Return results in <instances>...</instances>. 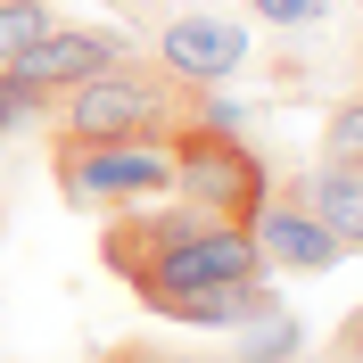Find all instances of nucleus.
Masks as SVG:
<instances>
[{"label":"nucleus","mask_w":363,"mask_h":363,"mask_svg":"<svg viewBox=\"0 0 363 363\" xmlns=\"http://www.w3.org/2000/svg\"><path fill=\"white\" fill-rule=\"evenodd\" d=\"M256 17H272V25H322L330 0H256Z\"/></svg>","instance_id":"obj_13"},{"label":"nucleus","mask_w":363,"mask_h":363,"mask_svg":"<svg viewBox=\"0 0 363 363\" xmlns=\"http://www.w3.org/2000/svg\"><path fill=\"white\" fill-rule=\"evenodd\" d=\"M248 339L231 347V363H289L297 355V322L289 314H256V322H240Z\"/></svg>","instance_id":"obj_9"},{"label":"nucleus","mask_w":363,"mask_h":363,"mask_svg":"<svg viewBox=\"0 0 363 363\" xmlns=\"http://www.w3.org/2000/svg\"><path fill=\"white\" fill-rule=\"evenodd\" d=\"M116 58H133V42L124 33H91V25H50L42 42H25L9 67L25 74V83H42L50 99L58 91H74L83 74H99V67H116Z\"/></svg>","instance_id":"obj_7"},{"label":"nucleus","mask_w":363,"mask_h":363,"mask_svg":"<svg viewBox=\"0 0 363 363\" xmlns=\"http://www.w3.org/2000/svg\"><path fill=\"white\" fill-rule=\"evenodd\" d=\"M240 58H248V25L223 17V9H182L157 25V67L190 91H215Z\"/></svg>","instance_id":"obj_5"},{"label":"nucleus","mask_w":363,"mask_h":363,"mask_svg":"<svg viewBox=\"0 0 363 363\" xmlns=\"http://www.w3.org/2000/svg\"><path fill=\"white\" fill-rule=\"evenodd\" d=\"M322 165H355L363 174V99H339L322 116Z\"/></svg>","instance_id":"obj_10"},{"label":"nucleus","mask_w":363,"mask_h":363,"mask_svg":"<svg viewBox=\"0 0 363 363\" xmlns=\"http://www.w3.org/2000/svg\"><path fill=\"white\" fill-rule=\"evenodd\" d=\"M58 199L67 206H133V199H174V165H165V140H58Z\"/></svg>","instance_id":"obj_4"},{"label":"nucleus","mask_w":363,"mask_h":363,"mask_svg":"<svg viewBox=\"0 0 363 363\" xmlns=\"http://www.w3.org/2000/svg\"><path fill=\"white\" fill-rule=\"evenodd\" d=\"M339 363H363V306L339 322Z\"/></svg>","instance_id":"obj_15"},{"label":"nucleus","mask_w":363,"mask_h":363,"mask_svg":"<svg viewBox=\"0 0 363 363\" xmlns=\"http://www.w3.org/2000/svg\"><path fill=\"white\" fill-rule=\"evenodd\" d=\"M297 199L314 206V223L330 231L347 256H363V174L355 165H314V174L297 182Z\"/></svg>","instance_id":"obj_8"},{"label":"nucleus","mask_w":363,"mask_h":363,"mask_svg":"<svg viewBox=\"0 0 363 363\" xmlns=\"http://www.w3.org/2000/svg\"><path fill=\"white\" fill-rule=\"evenodd\" d=\"M42 116H50V91L25 83L17 67H0V140L17 133V124H42Z\"/></svg>","instance_id":"obj_12"},{"label":"nucleus","mask_w":363,"mask_h":363,"mask_svg":"<svg viewBox=\"0 0 363 363\" xmlns=\"http://www.w3.org/2000/svg\"><path fill=\"white\" fill-rule=\"evenodd\" d=\"M165 165H174V199H190L199 215H223V223H248L256 206L272 199V174L248 140H231V124L215 116H182L165 133Z\"/></svg>","instance_id":"obj_3"},{"label":"nucleus","mask_w":363,"mask_h":363,"mask_svg":"<svg viewBox=\"0 0 363 363\" xmlns=\"http://www.w3.org/2000/svg\"><path fill=\"white\" fill-rule=\"evenodd\" d=\"M50 25H58V9H50V0H0V67H9L25 42H42Z\"/></svg>","instance_id":"obj_11"},{"label":"nucleus","mask_w":363,"mask_h":363,"mask_svg":"<svg viewBox=\"0 0 363 363\" xmlns=\"http://www.w3.org/2000/svg\"><path fill=\"white\" fill-rule=\"evenodd\" d=\"M99 264L157 306L165 322H182L199 297H223L240 281H264V256H256L248 223H223V215H199V206H124L99 223Z\"/></svg>","instance_id":"obj_1"},{"label":"nucleus","mask_w":363,"mask_h":363,"mask_svg":"<svg viewBox=\"0 0 363 363\" xmlns=\"http://www.w3.org/2000/svg\"><path fill=\"white\" fill-rule=\"evenodd\" d=\"M99 363H199V355H174V347H108Z\"/></svg>","instance_id":"obj_14"},{"label":"nucleus","mask_w":363,"mask_h":363,"mask_svg":"<svg viewBox=\"0 0 363 363\" xmlns=\"http://www.w3.org/2000/svg\"><path fill=\"white\" fill-rule=\"evenodd\" d=\"M190 108H199V91L157 74V58H116L74 91H58L50 124H58V140H165Z\"/></svg>","instance_id":"obj_2"},{"label":"nucleus","mask_w":363,"mask_h":363,"mask_svg":"<svg viewBox=\"0 0 363 363\" xmlns=\"http://www.w3.org/2000/svg\"><path fill=\"white\" fill-rule=\"evenodd\" d=\"M248 240H256V256H264V272H339L347 264V248L314 223V206L297 199V190H272V199L256 206Z\"/></svg>","instance_id":"obj_6"}]
</instances>
